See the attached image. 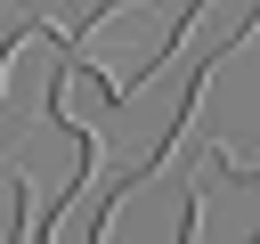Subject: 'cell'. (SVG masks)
<instances>
[{"label":"cell","instance_id":"cell-1","mask_svg":"<svg viewBox=\"0 0 260 244\" xmlns=\"http://www.w3.org/2000/svg\"><path fill=\"white\" fill-rule=\"evenodd\" d=\"M203 8H211V0H106V8L73 33V57L98 65L122 98H138V89L179 57V41L195 33Z\"/></svg>","mask_w":260,"mask_h":244}]
</instances>
